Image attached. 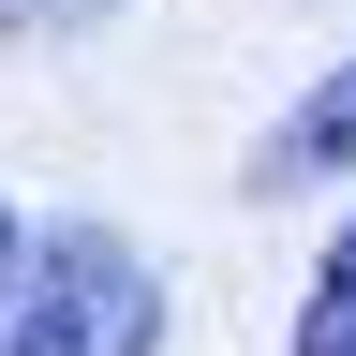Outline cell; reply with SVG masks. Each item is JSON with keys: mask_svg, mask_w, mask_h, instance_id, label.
I'll return each instance as SVG.
<instances>
[{"mask_svg": "<svg viewBox=\"0 0 356 356\" xmlns=\"http://www.w3.org/2000/svg\"><path fill=\"white\" fill-rule=\"evenodd\" d=\"M0 356H163V282H149V252L104 238V222H44V238H15Z\"/></svg>", "mask_w": 356, "mask_h": 356, "instance_id": "1", "label": "cell"}, {"mask_svg": "<svg viewBox=\"0 0 356 356\" xmlns=\"http://www.w3.org/2000/svg\"><path fill=\"white\" fill-rule=\"evenodd\" d=\"M341 163H356V60L312 74V104L252 149V193H312V178H341Z\"/></svg>", "mask_w": 356, "mask_h": 356, "instance_id": "2", "label": "cell"}, {"mask_svg": "<svg viewBox=\"0 0 356 356\" xmlns=\"http://www.w3.org/2000/svg\"><path fill=\"white\" fill-rule=\"evenodd\" d=\"M297 356H356V222H341L327 282H312V312H297Z\"/></svg>", "mask_w": 356, "mask_h": 356, "instance_id": "3", "label": "cell"}, {"mask_svg": "<svg viewBox=\"0 0 356 356\" xmlns=\"http://www.w3.org/2000/svg\"><path fill=\"white\" fill-rule=\"evenodd\" d=\"M134 0H0V44H60V30H104Z\"/></svg>", "mask_w": 356, "mask_h": 356, "instance_id": "4", "label": "cell"}, {"mask_svg": "<svg viewBox=\"0 0 356 356\" xmlns=\"http://www.w3.org/2000/svg\"><path fill=\"white\" fill-rule=\"evenodd\" d=\"M0 282H15V222H0Z\"/></svg>", "mask_w": 356, "mask_h": 356, "instance_id": "5", "label": "cell"}]
</instances>
